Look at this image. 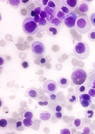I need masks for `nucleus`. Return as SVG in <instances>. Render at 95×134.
I'll return each instance as SVG.
<instances>
[{"instance_id": "obj_29", "label": "nucleus", "mask_w": 95, "mask_h": 134, "mask_svg": "<svg viewBox=\"0 0 95 134\" xmlns=\"http://www.w3.org/2000/svg\"><path fill=\"white\" fill-rule=\"evenodd\" d=\"M21 65L23 68L28 69L29 67V62L27 61H23L21 63Z\"/></svg>"}, {"instance_id": "obj_49", "label": "nucleus", "mask_w": 95, "mask_h": 134, "mask_svg": "<svg viewBox=\"0 0 95 134\" xmlns=\"http://www.w3.org/2000/svg\"><path fill=\"white\" fill-rule=\"evenodd\" d=\"M93 67L95 68V61L93 63Z\"/></svg>"}, {"instance_id": "obj_25", "label": "nucleus", "mask_w": 95, "mask_h": 134, "mask_svg": "<svg viewBox=\"0 0 95 134\" xmlns=\"http://www.w3.org/2000/svg\"><path fill=\"white\" fill-rule=\"evenodd\" d=\"M48 0H38V1H36V2L38 3H37V5L38 6V7L40 6H46L47 5L48 3Z\"/></svg>"}, {"instance_id": "obj_38", "label": "nucleus", "mask_w": 95, "mask_h": 134, "mask_svg": "<svg viewBox=\"0 0 95 134\" xmlns=\"http://www.w3.org/2000/svg\"><path fill=\"white\" fill-rule=\"evenodd\" d=\"M90 19H91V22L92 23V24L95 26V13L92 14L91 17H90Z\"/></svg>"}, {"instance_id": "obj_20", "label": "nucleus", "mask_w": 95, "mask_h": 134, "mask_svg": "<svg viewBox=\"0 0 95 134\" xmlns=\"http://www.w3.org/2000/svg\"><path fill=\"white\" fill-rule=\"evenodd\" d=\"M65 16H66V15L61 10H59V11H57L56 14V17L61 21L64 20Z\"/></svg>"}, {"instance_id": "obj_34", "label": "nucleus", "mask_w": 95, "mask_h": 134, "mask_svg": "<svg viewBox=\"0 0 95 134\" xmlns=\"http://www.w3.org/2000/svg\"><path fill=\"white\" fill-rule=\"evenodd\" d=\"M83 132L81 134H90L91 132V129L89 127H85L83 129Z\"/></svg>"}, {"instance_id": "obj_41", "label": "nucleus", "mask_w": 95, "mask_h": 134, "mask_svg": "<svg viewBox=\"0 0 95 134\" xmlns=\"http://www.w3.org/2000/svg\"><path fill=\"white\" fill-rule=\"evenodd\" d=\"M87 113L88 114V118H92V117L93 116V111L92 110H88L87 111Z\"/></svg>"}, {"instance_id": "obj_5", "label": "nucleus", "mask_w": 95, "mask_h": 134, "mask_svg": "<svg viewBox=\"0 0 95 134\" xmlns=\"http://www.w3.org/2000/svg\"><path fill=\"white\" fill-rule=\"evenodd\" d=\"M77 17L76 14L73 12H70L66 15L63 22L67 28L70 29L73 28L76 26Z\"/></svg>"}, {"instance_id": "obj_35", "label": "nucleus", "mask_w": 95, "mask_h": 134, "mask_svg": "<svg viewBox=\"0 0 95 134\" xmlns=\"http://www.w3.org/2000/svg\"><path fill=\"white\" fill-rule=\"evenodd\" d=\"M55 116L56 119H62L63 116L62 112H55Z\"/></svg>"}, {"instance_id": "obj_1", "label": "nucleus", "mask_w": 95, "mask_h": 134, "mask_svg": "<svg viewBox=\"0 0 95 134\" xmlns=\"http://www.w3.org/2000/svg\"><path fill=\"white\" fill-rule=\"evenodd\" d=\"M74 55L80 60L86 59L90 56V48L88 44L84 41H79L75 45Z\"/></svg>"}, {"instance_id": "obj_27", "label": "nucleus", "mask_w": 95, "mask_h": 134, "mask_svg": "<svg viewBox=\"0 0 95 134\" xmlns=\"http://www.w3.org/2000/svg\"><path fill=\"white\" fill-rule=\"evenodd\" d=\"M7 121L5 119H1L0 120V127L1 128H5L7 125Z\"/></svg>"}, {"instance_id": "obj_18", "label": "nucleus", "mask_w": 95, "mask_h": 134, "mask_svg": "<svg viewBox=\"0 0 95 134\" xmlns=\"http://www.w3.org/2000/svg\"><path fill=\"white\" fill-rule=\"evenodd\" d=\"M23 125L26 127H31L33 125V121L32 119L24 118L22 121Z\"/></svg>"}, {"instance_id": "obj_12", "label": "nucleus", "mask_w": 95, "mask_h": 134, "mask_svg": "<svg viewBox=\"0 0 95 134\" xmlns=\"http://www.w3.org/2000/svg\"><path fill=\"white\" fill-rule=\"evenodd\" d=\"M58 85L59 86H60L61 88L65 89L66 88L69 84V80L64 77H61L60 78L57 82Z\"/></svg>"}, {"instance_id": "obj_19", "label": "nucleus", "mask_w": 95, "mask_h": 134, "mask_svg": "<svg viewBox=\"0 0 95 134\" xmlns=\"http://www.w3.org/2000/svg\"><path fill=\"white\" fill-rule=\"evenodd\" d=\"M88 37L90 41L95 42V29H92L89 32Z\"/></svg>"}, {"instance_id": "obj_44", "label": "nucleus", "mask_w": 95, "mask_h": 134, "mask_svg": "<svg viewBox=\"0 0 95 134\" xmlns=\"http://www.w3.org/2000/svg\"><path fill=\"white\" fill-rule=\"evenodd\" d=\"M36 15V13L35 12V11H34V10L31 11V15L32 17H34V16H35Z\"/></svg>"}, {"instance_id": "obj_10", "label": "nucleus", "mask_w": 95, "mask_h": 134, "mask_svg": "<svg viewBox=\"0 0 95 134\" xmlns=\"http://www.w3.org/2000/svg\"><path fill=\"white\" fill-rule=\"evenodd\" d=\"M79 97L77 94L70 93L67 97V101L70 104L76 103L78 100Z\"/></svg>"}, {"instance_id": "obj_47", "label": "nucleus", "mask_w": 95, "mask_h": 134, "mask_svg": "<svg viewBox=\"0 0 95 134\" xmlns=\"http://www.w3.org/2000/svg\"><path fill=\"white\" fill-rule=\"evenodd\" d=\"M29 1V0H22V2H23V3H27Z\"/></svg>"}, {"instance_id": "obj_22", "label": "nucleus", "mask_w": 95, "mask_h": 134, "mask_svg": "<svg viewBox=\"0 0 95 134\" xmlns=\"http://www.w3.org/2000/svg\"><path fill=\"white\" fill-rule=\"evenodd\" d=\"M56 1L53 0H48L47 6L49 8L55 9L56 7Z\"/></svg>"}, {"instance_id": "obj_23", "label": "nucleus", "mask_w": 95, "mask_h": 134, "mask_svg": "<svg viewBox=\"0 0 95 134\" xmlns=\"http://www.w3.org/2000/svg\"><path fill=\"white\" fill-rule=\"evenodd\" d=\"M73 125L76 128H79L82 125V120L79 118H77L75 119L73 122Z\"/></svg>"}, {"instance_id": "obj_4", "label": "nucleus", "mask_w": 95, "mask_h": 134, "mask_svg": "<svg viewBox=\"0 0 95 134\" xmlns=\"http://www.w3.org/2000/svg\"><path fill=\"white\" fill-rule=\"evenodd\" d=\"M87 78L86 72L83 69L77 68L74 71L71 75L72 82L75 85H81L84 83Z\"/></svg>"}, {"instance_id": "obj_17", "label": "nucleus", "mask_w": 95, "mask_h": 134, "mask_svg": "<svg viewBox=\"0 0 95 134\" xmlns=\"http://www.w3.org/2000/svg\"><path fill=\"white\" fill-rule=\"evenodd\" d=\"M8 2L11 7L15 8H18L21 4V1L19 0H9Z\"/></svg>"}, {"instance_id": "obj_16", "label": "nucleus", "mask_w": 95, "mask_h": 134, "mask_svg": "<svg viewBox=\"0 0 95 134\" xmlns=\"http://www.w3.org/2000/svg\"><path fill=\"white\" fill-rule=\"evenodd\" d=\"M86 87L85 86L82 84L81 85L77 86L75 88V91L77 95H79V96L82 94H83L86 91Z\"/></svg>"}, {"instance_id": "obj_28", "label": "nucleus", "mask_w": 95, "mask_h": 134, "mask_svg": "<svg viewBox=\"0 0 95 134\" xmlns=\"http://www.w3.org/2000/svg\"><path fill=\"white\" fill-rule=\"evenodd\" d=\"M38 63L39 65H40L41 66H43L45 65L46 63H47V60L46 58L43 57H41L38 60Z\"/></svg>"}, {"instance_id": "obj_9", "label": "nucleus", "mask_w": 95, "mask_h": 134, "mask_svg": "<svg viewBox=\"0 0 95 134\" xmlns=\"http://www.w3.org/2000/svg\"><path fill=\"white\" fill-rule=\"evenodd\" d=\"M26 96L31 99H36L38 97L39 94L36 88L31 87L26 91Z\"/></svg>"}, {"instance_id": "obj_43", "label": "nucleus", "mask_w": 95, "mask_h": 134, "mask_svg": "<svg viewBox=\"0 0 95 134\" xmlns=\"http://www.w3.org/2000/svg\"><path fill=\"white\" fill-rule=\"evenodd\" d=\"M22 124H23V123L21 121H18V122H17V123H16V129H18V128L21 127L22 126Z\"/></svg>"}, {"instance_id": "obj_6", "label": "nucleus", "mask_w": 95, "mask_h": 134, "mask_svg": "<svg viewBox=\"0 0 95 134\" xmlns=\"http://www.w3.org/2000/svg\"><path fill=\"white\" fill-rule=\"evenodd\" d=\"M43 88L45 93L51 94L55 93L57 90L58 86L55 81L49 80L44 82Z\"/></svg>"}, {"instance_id": "obj_32", "label": "nucleus", "mask_w": 95, "mask_h": 134, "mask_svg": "<svg viewBox=\"0 0 95 134\" xmlns=\"http://www.w3.org/2000/svg\"><path fill=\"white\" fill-rule=\"evenodd\" d=\"M60 134H71V131L69 129L64 128L60 130Z\"/></svg>"}, {"instance_id": "obj_46", "label": "nucleus", "mask_w": 95, "mask_h": 134, "mask_svg": "<svg viewBox=\"0 0 95 134\" xmlns=\"http://www.w3.org/2000/svg\"><path fill=\"white\" fill-rule=\"evenodd\" d=\"M0 108H1L3 106V101L2 100V99H0Z\"/></svg>"}, {"instance_id": "obj_2", "label": "nucleus", "mask_w": 95, "mask_h": 134, "mask_svg": "<svg viewBox=\"0 0 95 134\" xmlns=\"http://www.w3.org/2000/svg\"><path fill=\"white\" fill-rule=\"evenodd\" d=\"M75 27L79 33L84 34L91 30L92 23L86 17L79 16L77 19Z\"/></svg>"}, {"instance_id": "obj_3", "label": "nucleus", "mask_w": 95, "mask_h": 134, "mask_svg": "<svg viewBox=\"0 0 95 134\" xmlns=\"http://www.w3.org/2000/svg\"><path fill=\"white\" fill-rule=\"evenodd\" d=\"M39 29L38 24L34 19L26 17L22 23V29L23 31L28 35H33L37 33Z\"/></svg>"}, {"instance_id": "obj_26", "label": "nucleus", "mask_w": 95, "mask_h": 134, "mask_svg": "<svg viewBox=\"0 0 95 134\" xmlns=\"http://www.w3.org/2000/svg\"><path fill=\"white\" fill-rule=\"evenodd\" d=\"M54 111L55 112H62L63 108L61 105L56 104L54 108Z\"/></svg>"}, {"instance_id": "obj_36", "label": "nucleus", "mask_w": 95, "mask_h": 134, "mask_svg": "<svg viewBox=\"0 0 95 134\" xmlns=\"http://www.w3.org/2000/svg\"><path fill=\"white\" fill-rule=\"evenodd\" d=\"M49 99L51 100H57V96L54 94V93H53V94H49Z\"/></svg>"}, {"instance_id": "obj_21", "label": "nucleus", "mask_w": 95, "mask_h": 134, "mask_svg": "<svg viewBox=\"0 0 95 134\" xmlns=\"http://www.w3.org/2000/svg\"><path fill=\"white\" fill-rule=\"evenodd\" d=\"M60 10L62 11L66 15L70 13V8L64 4H62V6L60 7Z\"/></svg>"}, {"instance_id": "obj_30", "label": "nucleus", "mask_w": 95, "mask_h": 134, "mask_svg": "<svg viewBox=\"0 0 95 134\" xmlns=\"http://www.w3.org/2000/svg\"><path fill=\"white\" fill-rule=\"evenodd\" d=\"M38 105L42 107H45V106H47L48 105L49 102L48 100H40L38 102Z\"/></svg>"}, {"instance_id": "obj_24", "label": "nucleus", "mask_w": 95, "mask_h": 134, "mask_svg": "<svg viewBox=\"0 0 95 134\" xmlns=\"http://www.w3.org/2000/svg\"><path fill=\"white\" fill-rule=\"evenodd\" d=\"M23 116H24V118L32 119L33 117V113L30 111H27L24 113Z\"/></svg>"}, {"instance_id": "obj_48", "label": "nucleus", "mask_w": 95, "mask_h": 134, "mask_svg": "<svg viewBox=\"0 0 95 134\" xmlns=\"http://www.w3.org/2000/svg\"><path fill=\"white\" fill-rule=\"evenodd\" d=\"M92 83H93V87H94L95 88V81L93 82Z\"/></svg>"}, {"instance_id": "obj_7", "label": "nucleus", "mask_w": 95, "mask_h": 134, "mask_svg": "<svg viewBox=\"0 0 95 134\" xmlns=\"http://www.w3.org/2000/svg\"><path fill=\"white\" fill-rule=\"evenodd\" d=\"M33 53L37 56H43L45 52L44 45L41 41H36L34 42L31 46Z\"/></svg>"}, {"instance_id": "obj_42", "label": "nucleus", "mask_w": 95, "mask_h": 134, "mask_svg": "<svg viewBox=\"0 0 95 134\" xmlns=\"http://www.w3.org/2000/svg\"><path fill=\"white\" fill-rule=\"evenodd\" d=\"M40 15H36L34 16V20L36 21V22H37V23H38L39 22V21H40Z\"/></svg>"}, {"instance_id": "obj_14", "label": "nucleus", "mask_w": 95, "mask_h": 134, "mask_svg": "<svg viewBox=\"0 0 95 134\" xmlns=\"http://www.w3.org/2000/svg\"><path fill=\"white\" fill-rule=\"evenodd\" d=\"M89 7L88 4L85 2H82L78 6V10L82 13H85L88 12Z\"/></svg>"}, {"instance_id": "obj_11", "label": "nucleus", "mask_w": 95, "mask_h": 134, "mask_svg": "<svg viewBox=\"0 0 95 134\" xmlns=\"http://www.w3.org/2000/svg\"><path fill=\"white\" fill-rule=\"evenodd\" d=\"M47 33L50 36H56L59 33L58 29L55 26H49L48 28Z\"/></svg>"}, {"instance_id": "obj_40", "label": "nucleus", "mask_w": 95, "mask_h": 134, "mask_svg": "<svg viewBox=\"0 0 95 134\" xmlns=\"http://www.w3.org/2000/svg\"><path fill=\"white\" fill-rule=\"evenodd\" d=\"M47 14L45 11L44 10H42L40 14V17L41 18L45 19V18H47Z\"/></svg>"}, {"instance_id": "obj_8", "label": "nucleus", "mask_w": 95, "mask_h": 134, "mask_svg": "<svg viewBox=\"0 0 95 134\" xmlns=\"http://www.w3.org/2000/svg\"><path fill=\"white\" fill-rule=\"evenodd\" d=\"M81 105L84 108H88L92 103V97L88 94H83L79 97Z\"/></svg>"}, {"instance_id": "obj_31", "label": "nucleus", "mask_w": 95, "mask_h": 134, "mask_svg": "<svg viewBox=\"0 0 95 134\" xmlns=\"http://www.w3.org/2000/svg\"><path fill=\"white\" fill-rule=\"evenodd\" d=\"M51 23L55 26H58L60 24V23H61V21L60 20L57 18H54L53 20V21H52Z\"/></svg>"}, {"instance_id": "obj_39", "label": "nucleus", "mask_w": 95, "mask_h": 134, "mask_svg": "<svg viewBox=\"0 0 95 134\" xmlns=\"http://www.w3.org/2000/svg\"><path fill=\"white\" fill-rule=\"evenodd\" d=\"M42 10L41 7H36V8H35V9L34 10V11H35V12L36 13V14L38 15H40Z\"/></svg>"}, {"instance_id": "obj_33", "label": "nucleus", "mask_w": 95, "mask_h": 134, "mask_svg": "<svg viewBox=\"0 0 95 134\" xmlns=\"http://www.w3.org/2000/svg\"><path fill=\"white\" fill-rule=\"evenodd\" d=\"M88 95L91 97H95V90L93 89H91L88 91Z\"/></svg>"}, {"instance_id": "obj_13", "label": "nucleus", "mask_w": 95, "mask_h": 134, "mask_svg": "<svg viewBox=\"0 0 95 134\" xmlns=\"http://www.w3.org/2000/svg\"><path fill=\"white\" fill-rule=\"evenodd\" d=\"M62 3H64L67 7L70 8H74L77 5V0H66L65 1H62Z\"/></svg>"}, {"instance_id": "obj_45", "label": "nucleus", "mask_w": 95, "mask_h": 134, "mask_svg": "<svg viewBox=\"0 0 95 134\" xmlns=\"http://www.w3.org/2000/svg\"><path fill=\"white\" fill-rule=\"evenodd\" d=\"M0 65H2L3 64L4 60L3 59V58L1 57H0Z\"/></svg>"}, {"instance_id": "obj_37", "label": "nucleus", "mask_w": 95, "mask_h": 134, "mask_svg": "<svg viewBox=\"0 0 95 134\" xmlns=\"http://www.w3.org/2000/svg\"><path fill=\"white\" fill-rule=\"evenodd\" d=\"M38 24L41 26H44L47 24V21L45 19L41 18Z\"/></svg>"}, {"instance_id": "obj_15", "label": "nucleus", "mask_w": 95, "mask_h": 134, "mask_svg": "<svg viewBox=\"0 0 95 134\" xmlns=\"http://www.w3.org/2000/svg\"><path fill=\"white\" fill-rule=\"evenodd\" d=\"M39 117L42 121H47L51 118V114L48 112H44L41 113Z\"/></svg>"}]
</instances>
